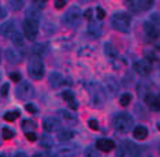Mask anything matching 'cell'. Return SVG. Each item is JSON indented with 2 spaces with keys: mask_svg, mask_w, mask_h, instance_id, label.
<instances>
[{
  "mask_svg": "<svg viewBox=\"0 0 160 157\" xmlns=\"http://www.w3.org/2000/svg\"><path fill=\"white\" fill-rule=\"evenodd\" d=\"M111 26L118 32L129 33L130 26H132V17L125 11H118V12L112 14L111 17Z\"/></svg>",
  "mask_w": 160,
  "mask_h": 157,
  "instance_id": "1",
  "label": "cell"
},
{
  "mask_svg": "<svg viewBox=\"0 0 160 157\" xmlns=\"http://www.w3.org/2000/svg\"><path fill=\"white\" fill-rule=\"evenodd\" d=\"M133 118L130 114L127 112H121V114H116L112 119V125H114L115 130L119 133H129L133 129Z\"/></svg>",
  "mask_w": 160,
  "mask_h": 157,
  "instance_id": "2",
  "label": "cell"
},
{
  "mask_svg": "<svg viewBox=\"0 0 160 157\" xmlns=\"http://www.w3.org/2000/svg\"><path fill=\"white\" fill-rule=\"evenodd\" d=\"M86 89L90 94V101H92L93 107H103L105 103V93L103 90V86L97 82H89L86 85Z\"/></svg>",
  "mask_w": 160,
  "mask_h": 157,
  "instance_id": "3",
  "label": "cell"
},
{
  "mask_svg": "<svg viewBox=\"0 0 160 157\" xmlns=\"http://www.w3.org/2000/svg\"><path fill=\"white\" fill-rule=\"evenodd\" d=\"M28 71H29V75L30 78L33 79H41L44 76V72H45V67H44V63H42L41 57H36L33 56L30 59L28 64Z\"/></svg>",
  "mask_w": 160,
  "mask_h": 157,
  "instance_id": "4",
  "label": "cell"
},
{
  "mask_svg": "<svg viewBox=\"0 0 160 157\" xmlns=\"http://www.w3.org/2000/svg\"><path fill=\"white\" fill-rule=\"evenodd\" d=\"M81 21H82V12L79 10V7L77 6L70 7L63 17V22L70 27H77L81 23Z\"/></svg>",
  "mask_w": 160,
  "mask_h": 157,
  "instance_id": "5",
  "label": "cell"
},
{
  "mask_svg": "<svg viewBox=\"0 0 160 157\" xmlns=\"http://www.w3.org/2000/svg\"><path fill=\"white\" fill-rule=\"evenodd\" d=\"M140 148L132 141H125L116 152V157H140Z\"/></svg>",
  "mask_w": 160,
  "mask_h": 157,
  "instance_id": "6",
  "label": "cell"
},
{
  "mask_svg": "<svg viewBox=\"0 0 160 157\" xmlns=\"http://www.w3.org/2000/svg\"><path fill=\"white\" fill-rule=\"evenodd\" d=\"M22 30H23L25 37H26L29 41H34L36 37H37V33H38V22L25 19L22 23Z\"/></svg>",
  "mask_w": 160,
  "mask_h": 157,
  "instance_id": "7",
  "label": "cell"
},
{
  "mask_svg": "<svg viewBox=\"0 0 160 157\" xmlns=\"http://www.w3.org/2000/svg\"><path fill=\"white\" fill-rule=\"evenodd\" d=\"M15 94L19 100H30L34 96V89L32 86V83H29L28 81H23L22 83L17 86Z\"/></svg>",
  "mask_w": 160,
  "mask_h": 157,
  "instance_id": "8",
  "label": "cell"
},
{
  "mask_svg": "<svg viewBox=\"0 0 160 157\" xmlns=\"http://www.w3.org/2000/svg\"><path fill=\"white\" fill-rule=\"evenodd\" d=\"M104 93L108 94L110 97H114L116 93H118L119 90V83L116 81L115 78H112V76H107V78L104 79V87H103Z\"/></svg>",
  "mask_w": 160,
  "mask_h": 157,
  "instance_id": "9",
  "label": "cell"
},
{
  "mask_svg": "<svg viewBox=\"0 0 160 157\" xmlns=\"http://www.w3.org/2000/svg\"><path fill=\"white\" fill-rule=\"evenodd\" d=\"M62 127V123L58 118H53V116H49V118H45L42 120V129L47 133H55V131H59Z\"/></svg>",
  "mask_w": 160,
  "mask_h": 157,
  "instance_id": "10",
  "label": "cell"
},
{
  "mask_svg": "<svg viewBox=\"0 0 160 157\" xmlns=\"http://www.w3.org/2000/svg\"><path fill=\"white\" fill-rule=\"evenodd\" d=\"M133 68H134V71H136L137 74L144 75V76L149 75L152 72V64H151V61L149 60H137V61H134Z\"/></svg>",
  "mask_w": 160,
  "mask_h": 157,
  "instance_id": "11",
  "label": "cell"
},
{
  "mask_svg": "<svg viewBox=\"0 0 160 157\" xmlns=\"http://www.w3.org/2000/svg\"><path fill=\"white\" fill-rule=\"evenodd\" d=\"M17 32H18V27H17L15 21H6L4 23H2V26H0L2 36H4L7 38H11Z\"/></svg>",
  "mask_w": 160,
  "mask_h": 157,
  "instance_id": "12",
  "label": "cell"
},
{
  "mask_svg": "<svg viewBox=\"0 0 160 157\" xmlns=\"http://www.w3.org/2000/svg\"><path fill=\"white\" fill-rule=\"evenodd\" d=\"M127 4L130 6L134 12H141V11H147L153 6V2L151 0H144V2H127Z\"/></svg>",
  "mask_w": 160,
  "mask_h": 157,
  "instance_id": "13",
  "label": "cell"
},
{
  "mask_svg": "<svg viewBox=\"0 0 160 157\" xmlns=\"http://www.w3.org/2000/svg\"><path fill=\"white\" fill-rule=\"evenodd\" d=\"M144 101H145V104H147L148 107L152 109V111H159L160 103H159V96H158V94L149 92L148 94H145Z\"/></svg>",
  "mask_w": 160,
  "mask_h": 157,
  "instance_id": "14",
  "label": "cell"
},
{
  "mask_svg": "<svg viewBox=\"0 0 160 157\" xmlns=\"http://www.w3.org/2000/svg\"><path fill=\"white\" fill-rule=\"evenodd\" d=\"M23 55L19 52V51H17L15 48H7L6 49V59L10 61V63L12 64H17L19 63L21 60H22Z\"/></svg>",
  "mask_w": 160,
  "mask_h": 157,
  "instance_id": "15",
  "label": "cell"
},
{
  "mask_svg": "<svg viewBox=\"0 0 160 157\" xmlns=\"http://www.w3.org/2000/svg\"><path fill=\"white\" fill-rule=\"evenodd\" d=\"M96 149H99V152H111L112 149H115L114 141L107 140V138H100L96 142Z\"/></svg>",
  "mask_w": 160,
  "mask_h": 157,
  "instance_id": "16",
  "label": "cell"
},
{
  "mask_svg": "<svg viewBox=\"0 0 160 157\" xmlns=\"http://www.w3.org/2000/svg\"><path fill=\"white\" fill-rule=\"evenodd\" d=\"M101 29L103 27H101V25L99 23V22H90L86 33H88V36H90L92 38H99L101 36V33H103Z\"/></svg>",
  "mask_w": 160,
  "mask_h": 157,
  "instance_id": "17",
  "label": "cell"
},
{
  "mask_svg": "<svg viewBox=\"0 0 160 157\" xmlns=\"http://www.w3.org/2000/svg\"><path fill=\"white\" fill-rule=\"evenodd\" d=\"M144 29H145V33L148 34V37H149V38L156 40V38L159 37V29H158V25H153L152 22L145 21V22H144Z\"/></svg>",
  "mask_w": 160,
  "mask_h": 157,
  "instance_id": "18",
  "label": "cell"
},
{
  "mask_svg": "<svg viewBox=\"0 0 160 157\" xmlns=\"http://www.w3.org/2000/svg\"><path fill=\"white\" fill-rule=\"evenodd\" d=\"M74 137H75V131L70 129H60L59 134H58V138H59L60 142H70Z\"/></svg>",
  "mask_w": 160,
  "mask_h": 157,
  "instance_id": "19",
  "label": "cell"
},
{
  "mask_svg": "<svg viewBox=\"0 0 160 157\" xmlns=\"http://www.w3.org/2000/svg\"><path fill=\"white\" fill-rule=\"evenodd\" d=\"M104 53H105V56L110 57L111 60H114V59H116V57L119 56V52H118V49H116V47L114 45V44H111V42H105L104 44Z\"/></svg>",
  "mask_w": 160,
  "mask_h": 157,
  "instance_id": "20",
  "label": "cell"
},
{
  "mask_svg": "<svg viewBox=\"0 0 160 157\" xmlns=\"http://www.w3.org/2000/svg\"><path fill=\"white\" fill-rule=\"evenodd\" d=\"M133 135H134L136 140L142 141L148 137V129L145 126H136L133 129Z\"/></svg>",
  "mask_w": 160,
  "mask_h": 157,
  "instance_id": "21",
  "label": "cell"
},
{
  "mask_svg": "<svg viewBox=\"0 0 160 157\" xmlns=\"http://www.w3.org/2000/svg\"><path fill=\"white\" fill-rule=\"evenodd\" d=\"M62 82H63V76L60 75V72H56V71L51 72V75H49V83H51V86L55 87V89H58V87L62 85Z\"/></svg>",
  "mask_w": 160,
  "mask_h": 157,
  "instance_id": "22",
  "label": "cell"
},
{
  "mask_svg": "<svg viewBox=\"0 0 160 157\" xmlns=\"http://www.w3.org/2000/svg\"><path fill=\"white\" fill-rule=\"evenodd\" d=\"M40 18H41V11L36 10V8H33V7H30V8L26 10V19L38 22Z\"/></svg>",
  "mask_w": 160,
  "mask_h": 157,
  "instance_id": "23",
  "label": "cell"
},
{
  "mask_svg": "<svg viewBox=\"0 0 160 157\" xmlns=\"http://www.w3.org/2000/svg\"><path fill=\"white\" fill-rule=\"evenodd\" d=\"M59 115H62V118L66 120V122L71 123V125H74V123L77 122V116H75L74 114H71V112L66 111V109H60V111H59Z\"/></svg>",
  "mask_w": 160,
  "mask_h": 157,
  "instance_id": "24",
  "label": "cell"
},
{
  "mask_svg": "<svg viewBox=\"0 0 160 157\" xmlns=\"http://www.w3.org/2000/svg\"><path fill=\"white\" fill-rule=\"evenodd\" d=\"M32 53H33L36 57H41L42 55L45 53V45L44 44H34V45L32 47Z\"/></svg>",
  "mask_w": 160,
  "mask_h": 157,
  "instance_id": "25",
  "label": "cell"
},
{
  "mask_svg": "<svg viewBox=\"0 0 160 157\" xmlns=\"http://www.w3.org/2000/svg\"><path fill=\"white\" fill-rule=\"evenodd\" d=\"M83 156H85V157H100V152L96 149V146H92V145H89L88 148H85Z\"/></svg>",
  "mask_w": 160,
  "mask_h": 157,
  "instance_id": "26",
  "label": "cell"
},
{
  "mask_svg": "<svg viewBox=\"0 0 160 157\" xmlns=\"http://www.w3.org/2000/svg\"><path fill=\"white\" fill-rule=\"evenodd\" d=\"M23 40H25V38H23L22 33H21L19 30H18L15 34H14L12 37H11V41H12V44H14L15 47H23Z\"/></svg>",
  "mask_w": 160,
  "mask_h": 157,
  "instance_id": "27",
  "label": "cell"
},
{
  "mask_svg": "<svg viewBox=\"0 0 160 157\" xmlns=\"http://www.w3.org/2000/svg\"><path fill=\"white\" fill-rule=\"evenodd\" d=\"M8 6H10V10L11 11H19V10H22V7L25 6V2H22V0H10Z\"/></svg>",
  "mask_w": 160,
  "mask_h": 157,
  "instance_id": "28",
  "label": "cell"
},
{
  "mask_svg": "<svg viewBox=\"0 0 160 157\" xmlns=\"http://www.w3.org/2000/svg\"><path fill=\"white\" fill-rule=\"evenodd\" d=\"M21 127H22L23 130H26V133L29 130L33 131V129L37 127V123L33 122V120H22V123H21Z\"/></svg>",
  "mask_w": 160,
  "mask_h": 157,
  "instance_id": "29",
  "label": "cell"
},
{
  "mask_svg": "<svg viewBox=\"0 0 160 157\" xmlns=\"http://www.w3.org/2000/svg\"><path fill=\"white\" fill-rule=\"evenodd\" d=\"M19 116V111H8L4 114V120L6 122H14Z\"/></svg>",
  "mask_w": 160,
  "mask_h": 157,
  "instance_id": "30",
  "label": "cell"
},
{
  "mask_svg": "<svg viewBox=\"0 0 160 157\" xmlns=\"http://www.w3.org/2000/svg\"><path fill=\"white\" fill-rule=\"evenodd\" d=\"M132 94L130 93H123L121 98H119V103H121V105H123V107H127L130 103H132Z\"/></svg>",
  "mask_w": 160,
  "mask_h": 157,
  "instance_id": "31",
  "label": "cell"
},
{
  "mask_svg": "<svg viewBox=\"0 0 160 157\" xmlns=\"http://www.w3.org/2000/svg\"><path fill=\"white\" fill-rule=\"evenodd\" d=\"M40 145H41V146H44L45 149H51L53 146V141H52V138L44 135V137H42V140H41V142H40Z\"/></svg>",
  "mask_w": 160,
  "mask_h": 157,
  "instance_id": "32",
  "label": "cell"
},
{
  "mask_svg": "<svg viewBox=\"0 0 160 157\" xmlns=\"http://www.w3.org/2000/svg\"><path fill=\"white\" fill-rule=\"evenodd\" d=\"M2 134H3V138L4 140H11V138H14V131L11 129H7V127H3V130H2Z\"/></svg>",
  "mask_w": 160,
  "mask_h": 157,
  "instance_id": "33",
  "label": "cell"
},
{
  "mask_svg": "<svg viewBox=\"0 0 160 157\" xmlns=\"http://www.w3.org/2000/svg\"><path fill=\"white\" fill-rule=\"evenodd\" d=\"M75 146H63V148H60L59 149V152L60 153H63V155H74L75 152H77V149H74Z\"/></svg>",
  "mask_w": 160,
  "mask_h": 157,
  "instance_id": "34",
  "label": "cell"
},
{
  "mask_svg": "<svg viewBox=\"0 0 160 157\" xmlns=\"http://www.w3.org/2000/svg\"><path fill=\"white\" fill-rule=\"evenodd\" d=\"M62 97H63V100H66L67 103L71 100H74L75 96H74V92H71V90H64L63 93H62Z\"/></svg>",
  "mask_w": 160,
  "mask_h": 157,
  "instance_id": "35",
  "label": "cell"
},
{
  "mask_svg": "<svg viewBox=\"0 0 160 157\" xmlns=\"http://www.w3.org/2000/svg\"><path fill=\"white\" fill-rule=\"evenodd\" d=\"M32 7L36 10H38V11H41L45 7V2L44 0H34V2H32Z\"/></svg>",
  "mask_w": 160,
  "mask_h": 157,
  "instance_id": "36",
  "label": "cell"
},
{
  "mask_svg": "<svg viewBox=\"0 0 160 157\" xmlns=\"http://www.w3.org/2000/svg\"><path fill=\"white\" fill-rule=\"evenodd\" d=\"M8 89H10L8 83H3V85L0 86V96H2V97H7V94H8Z\"/></svg>",
  "mask_w": 160,
  "mask_h": 157,
  "instance_id": "37",
  "label": "cell"
},
{
  "mask_svg": "<svg viewBox=\"0 0 160 157\" xmlns=\"http://www.w3.org/2000/svg\"><path fill=\"white\" fill-rule=\"evenodd\" d=\"M25 108H26V111L29 112V114H37V107L33 104V103H28L26 105H25Z\"/></svg>",
  "mask_w": 160,
  "mask_h": 157,
  "instance_id": "38",
  "label": "cell"
},
{
  "mask_svg": "<svg viewBox=\"0 0 160 157\" xmlns=\"http://www.w3.org/2000/svg\"><path fill=\"white\" fill-rule=\"evenodd\" d=\"M96 15H97V19L99 21H103L105 18V11L101 8V7H97L96 8Z\"/></svg>",
  "mask_w": 160,
  "mask_h": 157,
  "instance_id": "39",
  "label": "cell"
},
{
  "mask_svg": "<svg viewBox=\"0 0 160 157\" xmlns=\"http://www.w3.org/2000/svg\"><path fill=\"white\" fill-rule=\"evenodd\" d=\"M10 78H11L14 82H21L22 81V76H21L19 72H10Z\"/></svg>",
  "mask_w": 160,
  "mask_h": 157,
  "instance_id": "40",
  "label": "cell"
},
{
  "mask_svg": "<svg viewBox=\"0 0 160 157\" xmlns=\"http://www.w3.org/2000/svg\"><path fill=\"white\" fill-rule=\"evenodd\" d=\"M25 135H26V138L30 142H34V141H37V134L36 133H33V131H28L26 134H25Z\"/></svg>",
  "mask_w": 160,
  "mask_h": 157,
  "instance_id": "41",
  "label": "cell"
},
{
  "mask_svg": "<svg viewBox=\"0 0 160 157\" xmlns=\"http://www.w3.org/2000/svg\"><path fill=\"white\" fill-rule=\"evenodd\" d=\"M88 126L92 130H99V122H97L96 119H90L89 122H88Z\"/></svg>",
  "mask_w": 160,
  "mask_h": 157,
  "instance_id": "42",
  "label": "cell"
},
{
  "mask_svg": "<svg viewBox=\"0 0 160 157\" xmlns=\"http://www.w3.org/2000/svg\"><path fill=\"white\" fill-rule=\"evenodd\" d=\"M66 4H67L66 0H55V3H53V6H55L58 10H60V8H63V7H66Z\"/></svg>",
  "mask_w": 160,
  "mask_h": 157,
  "instance_id": "43",
  "label": "cell"
},
{
  "mask_svg": "<svg viewBox=\"0 0 160 157\" xmlns=\"http://www.w3.org/2000/svg\"><path fill=\"white\" fill-rule=\"evenodd\" d=\"M92 15H93V11H92V8H88V10L85 11V12H83V17H85L86 19H89V21L93 18Z\"/></svg>",
  "mask_w": 160,
  "mask_h": 157,
  "instance_id": "44",
  "label": "cell"
},
{
  "mask_svg": "<svg viewBox=\"0 0 160 157\" xmlns=\"http://www.w3.org/2000/svg\"><path fill=\"white\" fill-rule=\"evenodd\" d=\"M68 107H70V109H77L78 108V101L75 100H71V101H68Z\"/></svg>",
  "mask_w": 160,
  "mask_h": 157,
  "instance_id": "45",
  "label": "cell"
},
{
  "mask_svg": "<svg viewBox=\"0 0 160 157\" xmlns=\"http://www.w3.org/2000/svg\"><path fill=\"white\" fill-rule=\"evenodd\" d=\"M6 15H7V11L0 6V18H6Z\"/></svg>",
  "mask_w": 160,
  "mask_h": 157,
  "instance_id": "46",
  "label": "cell"
},
{
  "mask_svg": "<svg viewBox=\"0 0 160 157\" xmlns=\"http://www.w3.org/2000/svg\"><path fill=\"white\" fill-rule=\"evenodd\" d=\"M14 157H29V156H28L25 152H17V153H15V156H14Z\"/></svg>",
  "mask_w": 160,
  "mask_h": 157,
  "instance_id": "47",
  "label": "cell"
},
{
  "mask_svg": "<svg viewBox=\"0 0 160 157\" xmlns=\"http://www.w3.org/2000/svg\"><path fill=\"white\" fill-rule=\"evenodd\" d=\"M44 157H58V156L55 155V153H47V155H45Z\"/></svg>",
  "mask_w": 160,
  "mask_h": 157,
  "instance_id": "48",
  "label": "cell"
},
{
  "mask_svg": "<svg viewBox=\"0 0 160 157\" xmlns=\"http://www.w3.org/2000/svg\"><path fill=\"white\" fill-rule=\"evenodd\" d=\"M33 157H44V155H41V153H36V155H33Z\"/></svg>",
  "mask_w": 160,
  "mask_h": 157,
  "instance_id": "49",
  "label": "cell"
},
{
  "mask_svg": "<svg viewBox=\"0 0 160 157\" xmlns=\"http://www.w3.org/2000/svg\"><path fill=\"white\" fill-rule=\"evenodd\" d=\"M0 61H2V49H0Z\"/></svg>",
  "mask_w": 160,
  "mask_h": 157,
  "instance_id": "50",
  "label": "cell"
},
{
  "mask_svg": "<svg viewBox=\"0 0 160 157\" xmlns=\"http://www.w3.org/2000/svg\"><path fill=\"white\" fill-rule=\"evenodd\" d=\"M0 157H7L6 155H0Z\"/></svg>",
  "mask_w": 160,
  "mask_h": 157,
  "instance_id": "51",
  "label": "cell"
},
{
  "mask_svg": "<svg viewBox=\"0 0 160 157\" xmlns=\"http://www.w3.org/2000/svg\"><path fill=\"white\" fill-rule=\"evenodd\" d=\"M0 79H2V74H0Z\"/></svg>",
  "mask_w": 160,
  "mask_h": 157,
  "instance_id": "52",
  "label": "cell"
},
{
  "mask_svg": "<svg viewBox=\"0 0 160 157\" xmlns=\"http://www.w3.org/2000/svg\"><path fill=\"white\" fill-rule=\"evenodd\" d=\"M66 157H68V156H66Z\"/></svg>",
  "mask_w": 160,
  "mask_h": 157,
  "instance_id": "53",
  "label": "cell"
}]
</instances>
